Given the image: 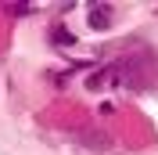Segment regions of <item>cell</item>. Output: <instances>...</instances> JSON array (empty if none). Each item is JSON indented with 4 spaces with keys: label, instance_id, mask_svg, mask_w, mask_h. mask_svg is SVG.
Returning <instances> with one entry per match:
<instances>
[{
    "label": "cell",
    "instance_id": "cell-1",
    "mask_svg": "<svg viewBox=\"0 0 158 155\" xmlns=\"http://www.w3.org/2000/svg\"><path fill=\"white\" fill-rule=\"evenodd\" d=\"M90 90H108V87H122V69H118V61H111V65L97 69L94 76L86 79Z\"/></svg>",
    "mask_w": 158,
    "mask_h": 155
},
{
    "label": "cell",
    "instance_id": "cell-2",
    "mask_svg": "<svg viewBox=\"0 0 158 155\" xmlns=\"http://www.w3.org/2000/svg\"><path fill=\"white\" fill-rule=\"evenodd\" d=\"M111 18H115V7L111 4H90V11H86V25L94 33L111 29Z\"/></svg>",
    "mask_w": 158,
    "mask_h": 155
},
{
    "label": "cell",
    "instance_id": "cell-3",
    "mask_svg": "<svg viewBox=\"0 0 158 155\" xmlns=\"http://www.w3.org/2000/svg\"><path fill=\"white\" fill-rule=\"evenodd\" d=\"M50 43H58V47H72V43H76V33H69L65 25H54V29H50Z\"/></svg>",
    "mask_w": 158,
    "mask_h": 155
},
{
    "label": "cell",
    "instance_id": "cell-4",
    "mask_svg": "<svg viewBox=\"0 0 158 155\" xmlns=\"http://www.w3.org/2000/svg\"><path fill=\"white\" fill-rule=\"evenodd\" d=\"M7 11H11V15H29V11H32V7H29V4H11V7H7Z\"/></svg>",
    "mask_w": 158,
    "mask_h": 155
}]
</instances>
